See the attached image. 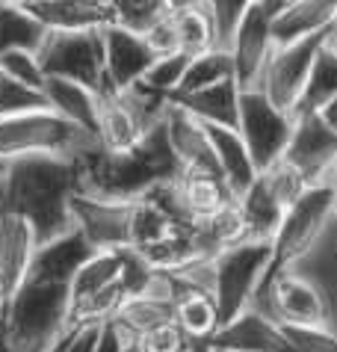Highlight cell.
Instances as JSON below:
<instances>
[{"instance_id":"obj_28","label":"cell","mask_w":337,"mask_h":352,"mask_svg":"<svg viewBox=\"0 0 337 352\" xmlns=\"http://www.w3.org/2000/svg\"><path fill=\"white\" fill-rule=\"evenodd\" d=\"M172 320H175V302L163 299V296H151V293L127 296L113 317V322L131 340H140L151 329L166 326V322H172Z\"/></svg>"},{"instance_id":"obj_13","label":"cell","mask_w":337,"mask_h":352,"mask_svg":"<svg viewBox=\"0 0 337 352\" xmlns=\"http://www.w3.org/2000/svg\"><path fill=\"white\" fill-rule=\"evenodd\" d=\"M275 45H272V9L257 3L246 12L243 24L237 27V33L231 38V54L234 60V77L240 83V89H257L266 60L272 56Z\"/></svg>"},{"instance_id":"obj_29","label":"cell","mask_w":337,"mask_h":352,"mask_svg":"<svg viewBox=\"0 0 337 352\" xmlns=\"http://www.w3.org/2000/svg\"><path fill=\"white\" fill-rule=\"evenodd\" d=\"M177 184V195H181L184 210L190 213L193 222H202L213 213H219L225 204L234 201L231 190L222 178H210V175H181L175 181Z\"/></svg>"},{"instance_id":"obj_7","label":"cell","mask_w":337,"mask_h":352,"mask_svg":"<svg viewBox=\"0 0 337 352\" xmlns=\"http://www.w3.org/2000/svg\"><path fill=\"white\" fill-rule=\"evenodd\" d=\"M127 299L124 287V252L98 249L68 287V326L80 329L116 317L118 305Z\"/></svg>"},{"instance_id":"obj_43","label":"cell","mask_w":337,"mask_h":352,"mask_svg":"<svg viewBox=\"0 0 337 352\" xmlns=\"http://www.w3.org/2000/svg\"><path fill=\"white\" fill-rule=\"evenodd\" d=\"M101 326H104V322H92V326L74 329V331H72V338H68L65 352H95L98 335H101Z\"/></svg>"},{"instance_id":"obj_25","label":"cell","mask_w":337,"mask_h":352,"mask_svg":"<svg viewBox=\"0 0 337 352\" xmlns=\"http://www.w3.org/2000/svg\"><path fill=\"white\" fill-rule=\"evenodd\" d=\"M42 95L47 101V110H54L59 119L77 124L98 136V92L86 89L80 83L47 77L42 86Z\"/></svg>"},{"instance_id":"obj_17","label":"cell","mask_w":337,"mask_h":352,"mask_svg":"<svg viewBox=\"0 0 337 352\" xmlns=\"http://www.w3.org/2000/svg\"><path fill=\"white\" fill-rule=\"evenodd\" d=\"M166 136L172 145L177 163H181V175H210V178H222L219 160L210 145V136L204 131V122H198L181 107L168 101L166 110Z\"/></svg>"},{"instance_id":"obj_5","label":"cell","mask_w":337,"mask_h":352,"mask_svg":"<svg viewBox=\"0 0 337 352\" xmlns=\"http://www.w3.org/2000/svg\"><path fill=\"white\" fill-rule=\"evenodd\" d=\"M98 136L77 124L59 119L54 110H36L12 119H0V157L15 160L30 154H63V157H83L98 148Z\"/></svg>"},{"instance_id":"obj_11","label":"cell","mask_w":337,"mask_h":352,"mask_svg":"<svg viewBox=\"0 0 337 352\" xmlns=\"http://www.w3.org/2000/svg\"><path fill=\"white\" fill-rule=\"evenodd\" d=\"M257 311L275 317L284 326H329V299L302 272H281L270 287L257 293L254 305Z\"/></svg>"},{"instance_id":"obj_22","label":"cell","mask_w":337,"mask_h":352,"mask_svg":"<svg viewBox=\"0 0 337 352\" xmlns=\"http://www.w3.org/2000/svg\"><path fill=\"white\" fill-rule=\"evenodd\" d=\"M175 276V272H172ZM177 278V296H175V326L184 331L190 344H207L219 331V308L213 302V293L202 287H193L190 281Z\"/></svg>"},{"instance_id":"obj_45","label":"cell","mask_w":337,"mask_h":352,"mask_svg":"<svg viewBox=\"0 0 337 352\" xmlns=\"http://www.w3.org/2000/svg\"><path fill=\"white\" fill-rule=\"evenodd\" d=\"M166 6H168V12L172 15H177V12H186V9L204 6V0H166Z\"/></svg>"},{"instance_id":"obj_23","label":"cell","mask_w":337,"mask_h":352,"mask_svg":"<svg viewBox=\"0 0 337 352\" xmlns=\"http://www.w3.org/2000/svg\"><path fill=\"white\" fill-rule=\"evenodd\" d=\"M168 101L204 124H219V128L237 131V122H240V83L237 80H222L190 95H172Z\"/></svg>"},{"instance_id":"obj_6","label":"cell","mask_w":337,"mask_h":352,"mask_svg":"<svg viewBox=\"0 0 337 352\" xmlns=\"http://www.w3.org/2000/svg\"><path fill=\"white\" fill-rule=\"evenodd\" d=\"M272 258V240H243L213 258V302L219 308V322H231L254 305Z\"/></svg>"},{"instance_id":"obj_40","label":"cell","mask_w":337,"mask_h":352,"mask_svg":"<svg viewBox=\"0 0 337 352\" xmlns=\"http://www.w3.org/2000/svg\"><path fill=\"white\" fill-rule=\"evenodd\" d=\"M136 344H140L142 352H193V344L186 340L184 331L175 326V320L166 322V326L151 329L148 335L136 340Z\"/></svg>"},{"instance_id":"obj_41","label":"cell","mask_w":337,"mask_h":352,"mask_svg":"<svg viewBox=\"0 0 337 352\" xmlns=\"http://www.w3.org/2000/svg\"><path fill=\"white\" fill-rule=\"evenodd\" d=\"M142 36H145V42L151 45V51L157 56H166V54H175L177 51V33H175V18H172V12L163 15L160 21H154Z\"/></svg>"},{"instance_id":"obj_20","label":"cell","mask_w":337,"mask_h":352,"mask_svg":"<svg viewBox=\"0 0 337 352\" xmlns=\"http://www.w3.org/2000/svg\"><path fill=\"white\" fill-rule=\"evenodd\" d=\"M98 249L89 246V240L80 231H68L56 240L39 243L33 263H30L27 278L33 281H51V285H65L72 287V278L77 276V270L95 255Z\"/></svg>"},{"instance_id":"obj_50","label":"cell","mask_w":337,"mask_h":352,"mask_svg":"<svg viewBox=\"0 0 337 352\" xmlns=\"http://www.w3.org/2000/svg\"><path fill=\"white\" fill-rule=\"evenodd\" d=\"M127 352H142V349H140V344H136V340H131V344H127Z\"/></svg>"},{"instance_id":"obj_26","label":"cell","mask_w":337,"mask_h":352,"mask_svg":"<svg viewBox=\"0 0 337 352\" xmlns=\"http://www.w3.org/2000/svg\"><path fill=\"white\" fill-rule=\"evenodd\" d=\"M148 131L133 119L118 92L104 89L98 92V142L107 151H127L142 140Z\"/></svg>"},{"instance_id":"obj_48","label":"cell","mask_w":337,"mask_h":352,"mask_svg":"<svg viewBox=\"0 0 337 352\" xmlns=\"http://www.w3.org/2000/svg\"><path fill=\"white\" fill-rule=\"evenodd\" d=\"M257 3H263V6H270V9H272V12H275V9H279V6L284 3V0H257Z\"/></svg>"},{"instance_id":"obj_15","label":"cell","mask_w":337,"mask_h":352,"mask_svg":"<svg viewBox=\"0 0 337 352\" xmlns=\"http://www.w3.org/2000/svg\"><path fill=\"white\" fill-rule=\"evenodd\" d=\"M77 231L92 249H127L131 246V201H107L77 195L72 201Z\"/></svg>"},{"instance_id":"obj_38","label":"cell","mask_w":337,"mask_h":352,"mask_svg":"<svg viewBox=\"0 0 337 352\" xmlns=\"http://www.w3.org/2000/svg\"><path fill=\"white\" fill-rule=\"evenodd\" d=\"M0 72L18 83L30 86V89H42L47 80L42 72V63H39V54L30 51V47H12V51L0 54Z\"/></svg>"},{"instance_id":"obj_33","label":"cell","mask_w":337,"mask_h":352,"mask_svg":"<svg viewBox=\"0 0 337 352\" xmlns=\"http://www.w3.org/2000/svg\"><path fill=\"white\" fill-rule=\"evenodd\" d=\"M172 18H175V33H177V51H184L186 56H198L216 47V33L204 6L186 9V12H177Z\"/></svg>"},{"instance_id":"obj_36","label":"cell","mask_w":337,"mask_h":352,"mask_svg":"<svg viewBox=\"0 0 337 352\" xmlns=\"http://www.w3.org/2000/svg\"><path fill=\"white\" fill-rule=\"evenodd\" d=\"M36 110H47L42 89H30V86L0 72V119H12V116H24Z\"/></svg>"},{"instance_id":"obj_18","label":"cell","mask_w":337,"mask_h":352,"mask_svg":"<svg viewBox=\"0 0 337 352\" xmlns=\"http://www.w3.org/2000/svg\"><path fill=\"white\" fill-rule=\"evenodd\" d=\"M36 249L39 240L30 222L18 213L0 210V299H3V305L27 281Z\"/></svg>"},{"instance_id":"obj_3","label":"cell","mask_w":337,"mask_h":352,"mask_svg":"<svg viewBox=\"0 0 337 352\" xmlns=\"http://www.w3.org/2000/svg\"><path fill=\"white\" fill-rule=\"evenodd\" d=\"M68 326V287L27 278L3 305L0 352H47Z\"/></svg>"},{"instance_id":"obj_51","label":"cell","mask_w":337,"mask_h":352,"mask_svg":"<svg viewBox=\"0 0 337 352\" xmlns=\"http://www.w3.org/2000/svg\"><path fill=\"white\" fill-rule=\"evenodd\" d=\"M331 47L337 51V27H334V33H331Z\"/></svg>"},{"instance_id":"obj_32","label":"cell","mask_w":337,"mask_h":352,"mask_svg":"<svg viewBox=\"0 0 337 352\" xmlns=\"http://www.w3.org/2000/svg\"><path fill=\"white\" fill-rule=\"evenodd\" d=\"M222 80H237V77H234V60H231V54H228V51L213 47V51H207V54L193 56L175 95L202 92V89H207V86H216Z\"/></svg>"},{"instance_id":"obj_31","label":"cell","mask_w":337,"mask_h":352,"mask_svg":"<svg viewBox=\"0 0 337 352\" xmlns=\"http://www.w3.org/2000/svg\"><path fill=\"white\" fill-rule=\"evenodd\" d=\"M42 38H45L42 24L24 6L12 3V0H0V54L12 51V47L39 51Z\"/></svg>"},{"instance_id":"obj_8","label":"cell","mask_w":337,"mask_h":352,"mask_svg":"<svg viewBox=\"0 0 337 352\" xmlns=\"http://www.w3.org/2000/svg\"><path fill=\"white\" fill-rule=\"evenodd\" d=\"M36 54H39V63H42L45 77H59V80L80 83L92 92L107 89L101 30L45 33Z\"/></svg>"},{"instance_id":"obj_46","label":"cell","mask_w":337,"mask_h":352,"mask_svg":"<svg viewBox=\"0 0 337 352\" xmlns=\"http://www.w3.org/2000/svg\"><path fill=\"white\" fill-rule=\"evenodd\" d=\"M72 331H74V329H72ZM72 331H65V335H63V338H59V340H56V344H54L51 349H47V352H65V346H68V338H72Z\"/></svg>"},{"instance_id":"obj_52","label":"cell","mask_w":337,"mask_h":352,"mask_svg":"<svg viewBox=\"0 0 337 352\" xmlns=\"http://www.w3.org/2000/svg\"><path fill=\"white\" fill-rule=\"evenodd\" d=\"M0 322H3V299H0Z\"/></svg>"},{"instance_id":"obj_19","label":"cell","mask_w":337,"mask_h":352,"mask_svg":"<svg viewBox=\"0 0 337 352\" xmlns=\"http://www.w3.org/2000/svg\"><path fill=\"white\" fill-rule=\"evenodd\" d=\"M334 27L337 0H284L272 12V45L284 47L320 33H331Z\"/></svg>"},{"instance_id":"obj_24","label":"cell","mask_w":337,"mask_h":352,"mask_svg":"<svg viewBox=\"0 0 337 352\" xmlns=\"http://www.w3.org/2000/svg\"><path fill=\"white\" fill-rule=\"evenodd\" d=\"M204 131L210 136L216 160H219L222 181L228 184V190H231L234 199H240L257 178V169L252 163V154L246 148L243 136L234 128H219V124H204Z\"/></svg>"},{"instance_id":"obj_42","label":"cell","mask_w":337,"mask_h":352,"mask_svg":"<svg viewBox=\"0 0 337 352\" xmlns=\"http://www.w3.org/2000/svg\"><path fill=\"white\" fill-rule=\"evenodd\" d=\"M127 344H131V338H127L113 320H107L101 326V335H98L95 352H127Z\"/></svg>"},{"instance_id":"obj_49","label":"cell","mask_w":337,"mask_h":352,"mask_svg":"<svg viewBox=\"0 0 337 352\" xmlns=\"http://www.w3.org/2000/svg\"><path fill=\"white\" fill-rule=\"evenodd\" d=\"M6 166H9V160L0 157V181H3V175H6Z\"/></svg>"},{"instance_id":"obj_44","label":"cell","mask_w":337,"mask_h":352,"mask_svg":"<svg viewBox=\"0 0 337 352\" xmlns=\"http://www.w3.org/2000/svg\"><path fill=\"white\" fill-rule=\"evenodd\" d=\"M316 116H320V119H323L325 124H329V128H331V131H337V95H334V98H331V101H329V104H325V107H323V110H320V113H316Z\"/></svg>"},{"instance_id":"obj_10","label":"cell","mask_w":337,"mask_h":352,"mask_svg":"<svg viewBox=\"0 0 337 352\" xmlns=\"http://www.w3.org/2000/svg\"><path fill=\"white\" fill-rule=\"evenodd\" d=\"M331 33H320V36L302 38V42L275 47L272 56L266 60V68H263L261 80H257V89L270 98L279 110L293 116L296 104H299V98H302L305 83H308L311 65L316 60V54L323 51V45L329 42Z\"/></svg>"},{"instance_id":"obj_1","label":"cell","mask_w":337,"mask_h":352,"mask_svg":"<svg viewBox=\"0 0 337 352\" xmlns=\"http://www.w3.org/2000/svg\"><path fill=\"white\" fill-rule=\"evenodd\" d=\"M80 195V157L30 154L9 160L0 181V210L30 222L36 240L47 243L74 231L72 201Z\"/></svg>"},{"instance_id":"obj_27","label":"cell","mask_w":337,"mask_h":352,"mask_svg":"<svg viewBox=\"0 0 337 352\" xmlns=\"http://www.w3.org/2000/svg\"><path fill=\"white\" fill-rule=\"evenodd\" d=\"M237 204H240L246 231H249L252 240H272L284 219V213H287V208L281 204L279 195L272 192V187L266 184L263 175H257L252 187L237 199Z\"/></svg>"},{"instance_id":"obj_9","label":"cell","mask_w":337,"mask_h":352,"mask_svg":"<svg viewBox=\"0 0 337 352\" xmlns=\"http://www.w3.org/2000/svg\"><path fill=\"white\" fill-rule=\"evenodd\" d=\"M237 133L243 136L252 154L257 175L275 166L293 136V116L279 110L261 89H240V122Z\"/></svg>"},{"instance_id":"obj_4","label":"cell","mask_w":337,"mask_h":352,"mask_svg":"<svg viewBox=\"0 0 337 352\" xmlns=\"http://www.w3.org/2000/svg\"><path fill=\"white\" fill-rule=\"evenodd\" d=\"M334 217H337V199H334L331 184H316V187L305 190L299 195V201L284 213L279 231L272 237V258H270V270H266L261 290L270 287L281 272L296 270V263L316 246V240L323 237V231L329 228V222Z\"/></svg>"},{"instance_id":"obj_14","label":"cell","mask_w":337,"mask_h":352,"mask_svg":"<svg viewBox=\"0 0 337 352\" xmlns=\"http://www.w3.org/2000/svg\"><path fill=\"white\" fill-rule=\"evenodd\" d=\"M104 74H107V89L124 92L131 86L142 83L148 68L154 65L157 54L145 42L142 33H133L122 24H107L104 30Z\"/></svg>"},{"instance_id":"obj_35","label":"cell","mask_w":337,"mask_h":352,"mask_svg":"<svg viewBox=\"0 0 337 352\" xmlns=\"http://www.w3.org/2000/svg\"><path fill=\"white\" fill-rule=\"evenodd\" d=\"M116 15V24L127 27L133 33H145L154 21L168 15L166 0H107Z\"/></svg>"},{"instance_id":"obj_39","label":"cell","mask_w":337,"mask_h":352,"mask_svg":"<svg viewBox=\"0 0 337 352\" xmlns=\"http://www.w3.org/2000/svg\"><path fill=\"white\" fill-rule=\"evenodd\" d=\"M281 331L290 352H337V331H331V326H284L281 322Z\"/></svg>"},{"instance_id":"obj_16","label":"cell","mask_w":337,"mask_h":352,"mask_svg":"<svg viewBox=\"0 0 337 352\" xmlns=\"http://www.w3.org/2000/svg\"><path fill=\"white\" fill-rule=\"evenodd\" d=\"M202 352H290V346L279 320L249 308L237 320L219 326V331L202 344Z\"/></svg>"},{"instance_id":"obj_30","label":"cell","mask_w":337,"mask_h":352,"mask_svg":"<svg viewBox=\"0 0 337 352\" xmlns=\"http://www.w3.org/2000/svg\"><path fill=\"white\" fill-rule=\"evenodd\" d=\"M334 95H337V51L331 47V36H329V42L323 45V51L316 54V60L311 65L308 83H305L302 98L293 110V119L296 116L320 113Z\"/></svg>"},{"instance_id":"obj_37","label":"cell","mask_w":337,"mask_h":352,"mask_svg":"<svg viewBox=\"0 0 337 352\" xmlns=\"http://www.w3.org/2000/svg\"><path fill=\"white\" fill-rule=\"evenodd\" d=\"M193 56H186L184 51H175V54H166V56H157L154 65L148 68L145 74V86L154 92H160L166 98H172L177 92V86H181L184 74H186V65H190Z\"/></svg>"},{"instance_id":"obj_47","label":"cell","mask_w":337,"mask_h":352,"mask_svg":"<svg viewBox=\"0 0 337 352\" xmlns=\"http://www.w3.org/2000/svg\"><path fill=\"white\" fill-rule=\"evenodd\" d=\"M12 3H18V6H39V3H47V0H12Z\"/></svg>"},{"instance_id":"obj_21","label":"cell","mask_w":337,"mask_h":352,"mask_svg":"<svg viewBox=\"0 0 337 352\" xmlns=\"http://www.w3.org/2000/svg\"><path fill=\"white\" fill-rule=\"evenodd\" d=\"M27 12L42 24L45 33L104 30L107 24H116L107 0H47L39 6H27Z\"/></svg>"},{"instance_id":"obj_2","label":"cell","mask_w":337,"mask_h":352,"mask_svg":"<svg viewBox=\"0 0 337 352\" xmlns=\"http://www.w3.org/2000/svg\"><path fill=\"white\" fill-rule=\"evenodd\" d=\"M181 178L172 145L166 136V119L151 128L133 148L107 151L92 148L80 157V192L107 201H133L148 190Z\"/></svg>"},{"instance_id":"obj_12","label":"cell","mask_w":337,"mask_h":352,"mask_svg":"<svg viewBox=\"0 0 337 352\" xmlns=\"http://www.w3.org/2000/svg\"><path fill=\"white\" fill-rule=\"evenodd\" d=\"M284 160L302 175L308 187L331 184L337 172V131H331L316 113L296 116Z\"/></svg>"},{"instance_id":"obj_34","label":"cell","mask_w":337,"mask_h":352,"mask_svg":"<svg viewBox=\"0 0 337 352\" xmlns=\"http://www.w3.org/2000/svg\"><path fill=\"white\" fill-rule=\"evenodd\" d=\"M254 6V0H204V12L210 15L213 33H216V47L228 51L237 27L243 24L246 12Z\"/></svg>"}]
</instances>
